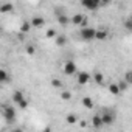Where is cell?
Returning <instances> with one entry per match:
<instances>
[{
    "mask_svg": "<svg viewBox=\"0 0 132 132\" xmlns=\"http://www.w3.org/2000/svg\"><path fill=\"white\" fill-rule=\"evenodd\" d=\"M51 86H53L54 89H62V87H64V82H62L61 79H57V78H53V79H51Z\"/></svg>",
    "mask_w": 132,
    "mask_h": 132,
    "instance_id": "obj_20",
    "label": "cell"
},
{
    "mask_svg": "<svg viewBox=\"0 0 132 132\" xmlns=\"http://www.w3.org/2000/svg\"><path fill=\"white\" fill-rule=\"evenodd\" d=\"M65 121H67L69 124H75V123L78 121V117H76L75 113H69L67 117H65Z\"/></svg>",
    "mask_w": 132,
    "mask_h": 132,
    "instance_id": "obj_19",
    "label": "cell"
},
{
    "mask_svg": "<svg viewBox=\"0 0 132 132\" xmlns=\"http://www.w3.org/2000/svg\"><path fill=\"white\" fill-rule=\"evenodd\" d=\"M54 42H56L57 47H64L65 44H67V37L62 36V34H56L54 36Z\"/></svg>",
    "mask_w": 132,
    "mask_h": 132,
    "instance_id": "obj_17",
    "label": "cell"
},
{
    "mask_svg": "<svg viewBox=\"0 0 132 132\" xmlns=\"http://www.w3.org/2000/svg\"><path fill=\"white\" fill-rule=\"evenodd\" d=\"M0 112H2L3 118L8 121V123H13L16 120V109L10 104H2L0 106Z\"/></svg>",
    "mask_w": 132,
    "mask_h": 132,
    "instance_id": "obj_1",
    "label": "cell"
},
{
    "mask_svg": "<svg viewBox=\"0 0 132 132\" xmlns=\"http://www.w3.org/2000/svg\"><path fill=\"white\" fill-rule=\"evenodd\" d=\"M17 106H19V107H20L22 110H25V109L28 107V100H27V98L23 96V98H22V100H20V101L17 103Z\"/></svg>",
    "mask_w": 132,
    "mask_h": 132,
    "instance_id": "obj_22",
    "label": "cell"
},
{
    "mask_svg": "<svg viewBox=\"0 0 132 132\" xmlns=\"http://www.w3.org/2000/svg\"><path fill=\"white\" fill-rule=\"evenodd\" d=\"M124 27H126V30H127V31H132V22H130V19H129V17L124 20Z\"/></svg>",
    "mask_w": 132,
    "mask_h": 132,
    "instance_id": "obj_28",
    "label": "cell"
},
{
    "mask_svg": "<svg viewBox=\"0 0 132 132\" xmlns=\"http://www.w3.org/2000/svg\"><path fill=\"white\" fill-rule=\"evenodd\" d=\"M70 23H73V25H79V27L82 28V27L87 25V16H84V14H75V16L70 19Z\"/></svg>",
    "mask_w": 132,
    "mask_h": 132,
    "instance_id": "obj_6",
    "label": "cell"
},
{
    "mask_svg": "<svg viewBox=\"0 0 132 132\" xmlns=\"http://www.w3.org/2000/svg\"><path fill=\"white\" fill-rule=\"evenodd\" d=\"M90 73H87V72H79L78 73V84L79 86H86V84H89L90 82Z\"/></svg>",
    "mask_w": 132,
    "mask_h": 132,
    "instance_id": "obj_7",
    "label": "cell"
},
{
    "mask_svg": "<svg viewBox=\"0 0 132 132\" xmlns=\"http://www.w3.org/2000/svg\"><path fill=\"white\" fill-rule=\"evenodd\" d=\"M118 84V87H120V92L123 93V92H126L127 90V87H129V84L126 82V81H120V82H117Z\"/></svg>",
    "mask_w": 132,
    "mask_h": 132,
    "instance_id": "obj_24",
    "label": "cell"
},
{
    "mask_svg": "<svg viewBox=\"0 0 132 132\" xmlns=\"http://www.w3.org/2000/svg\"><path fill=\"white\" fill-rule=\"evenodd\" d=\"M14 10V5L10 3V2H3L0 3V14H6V13H11Z\"/></svg>",
    "mask_w": 132,
    "mask_h": 132,
    "instance_id": "obj_10",
    "label": "cell"
},
{
    "mask_svg": "<svg viewBox=\"0 0 132 132\" xmlns=\"http://www.w3.org/2000/svg\"><path fill=\"white\" fill-rule=\"evenodd\" d=\"M0 86H2V84H0Z\"/></svg>",
    "mask_w": 132,
    "mask_h": 132,
    "instance_id": "obj_33",
    "label": "cell"
},
{
    "mask_svg": "<svg viewBox=\"0 0 132 132\" xmlns=\"http://www.w3.org/2000/svg\"><path fill=\"white\" fill-rule=\"evenodd\" d=\"M100 117H101L103 126H109V124H112V123L115 121V112L110 110V109H104V110L100 113Z\"/></svg>",
    "mask_w": 132,
    "mask_h": 132,
    "instance_id": "obj_2",
    "label": "cell"
},
{
    "mask_svg": "<svg viewBox=\"0 0 132 132\" xmlns=\"http://www.w3.org/2000/svg\"><path fill=\"white\" fill-rule=\"evenodd\" d=\"M112 3V0H100V5L101 6H107V5H110Z\"/></svg>",
    "mask_w": 132,
    "mask_h": 132,
    "instance_id": "obj_29",
    "label": "cell"
},
{
    "mask_svg": "<svg viewBox=\"0 0 132 132\" xmlns=\"http://www.w3.org/2000/svg\"><path fill=\"white\" fill-rule=\"evenodd\" d=\"M62 13H64V10H62V8H61V6H59V8H56V10H54V16H59V14H62Z\"/></svg>",
    "mask_w": 132,
    "mask_h": 132,
    "instance_id": "obj_30",
    "label": "cell"
},
{
    "mask_svg": "<svg viewBox=\"0 0 132 132\" xmlns=\"http://www.w3.org/2000/svg\"><path fill=\"white\" fill-rule=\"evenodd\" d=\"M56 19H57V23H59L61 27H67V25L70 23V17L65 14V13H62V14L56 16Z\"/></svg>",
    "mask_w": 132,
    "mask_h": 132,
    "instance_id": "obj_9",
    "label": "cell"
},
{
    "mask_svg": "<svg viewBox=\"0 0 132 132\" xmlns=\"http://www.w3.org/2000/svg\"><path fill=\"white\" fill-rule=\"evenodd\" d=\"M61 98H62L64 101H70V100H72V93H70L69 90H64V92L61 93Z\"/></svg>",
    "mask_w": 132,
    "mask_h": 132,
    "instance_id": "obj_23",
    "label": "cell"
},
{
    "mask_svg": "<svg viewBox=\"0 0 132 132\" xmlns=\"http://www.w3.org/2000/svg\"><path fill=\"white\" fill-rule=\"evenodd\" d=\"M92 126H93L95 129H100V127H103V121H101V117H100V113H95V115L92 117Z\"/></svg>",
    "mask_w": 132,
    "mask_h": 132,
    "instance_id": "obj_14",
    "label": "cell"
},
{
    "mask_svg": "<svg viewBox=\"0 0 132 132\" xmlns=\"http://www.w3.org/2000/svg\"><path fill=\"white\" fill-rule=\"evenodd\" d=\"M56 34H57V33H56V30H54V28H48V30H47V33H45V36H47L48 39H53Z\"/></svg>",
    "mask_w": 132,
    "mask_h": 132,
    "instance_id": "obj_25",
    "label": "cell"
},
{
    "mask_svg": "<svg viewBox=\"0 0 132 132\" xmlns=\"http://www.w3.org/2000/svg\"><path fill=\"white\" fill-rule=\"evenodd\" d=\"M107 89H109L110 95H115V96H117V95H121V92H120V87H118V84H117V82H110Z\"/></svg>",
    "mask_w": 132,
    "mask_h": 132,
    "instance_id": "obj_16",
    "label": "cell"
},
{
    "mask_svg": "<svg viewBox=\"0 0 132 132\" xmlns=\"http://www.w3.org/2000/svg\"><path fill=\"white\" fill-rule=\"evenodd\" d=\"M22 98H23V93H22L20 90H16V92L13 93V101H14L16 104H17V103H19V101H20Z\"/></svg>",
    "mask_w": 132,
    "mask_h": 132,
    "instance_id": "obj_21",
    "label": "cell"
},
{
    "mask_svg": "<svg viewBox=\"0 0 132 132\" xmlns=\"http://www.w3.org/2000/svg\"><path fill=\"white\" fill-rule=\"evenodd\" d=\"M79 37L82 39V40H93L95 39V28H90V27H82L81 28V31H79Z\"/></svg>",
    "mask_w": 132,
    "mask_h": 132,
    "instance_id": "obj_3",
    "label": "cell"
},
{
    "mask_svg": "<svg viewBox=\"0 0 132 132\" xmlns=\"http://www.w3.org/2000/svg\"><path fill=\"white\" fill-rule=\"evenodd\" d=\"M30 23H31V28H40V27H44L45 20H44L40 16H36V17H33V19L30 20Z\"/></svg>",
    "mask_w": 132,
    "mask_h": 132,
    "instance_id": "obj_11",
    "label": "cell"
},
{
    "mask_svg": "<svg viewBox=\"0 0 132 132\" xmlns=\"http://www.w3.org/2000/svg\"><path fill=\"white\" fill-rule=\"evenodd\" d=\"M62 72L67 75V76H72V75H75L78 72V67H76V64L73 61H65L64 67H62Z\"/></svg>",
    "mask_w": 132,
    "mask_h": 132,
    "instance_id": "obj_4",
    "label": "cell"
},
{
    "mask_svg": "<svg viewBox=\"0 0 132 132\" xmlns=\"http://www.w3.org/2000/svg\"><path fill=\"white\" fill-rule=\"evenodd\" d=\"M8 82H11L10 73L6 70H3V69H0V84H8Z\"/></svg>",
    "mask_w": 132,
    "mask_h": 132,
    "instance_id": "obj_12",
    "label": "cell"
},
{
    "mask_svg": "<svg viewBox=\"0 0 132 132\" xmlns=\"http://www.w3.org/2000/svg\"><path fill=\"white\" fill-rule=\"evenodd\" d=\"M93 81H95V84L103 86V84H104V75H103L101 72H95V73H93Z\"/></svg>",
    "mask_w": 132,
    "mask_h": 132,
    "instance_id": "obj_15",
    "label": "cell"
},
{
    "mask_svg": "<svg viewBox=\"0 0 132 132\" xmlns=\"http://www.w3.org/2000/svg\"><path fill=\"white\" fill-rule=\"evenodd\" d=\"M23 37H25V33H20V31H19V34H17V39H19V40H23Z\"/></svg>",
    "mask_w": 132,
    "mask_h": 132,
    "instance_id": "obj_31",
    "label": "cell"
},
{
    "mask_svg": "<svg viewBox=\"0 0 132 132\" xmlns=\"http://www.w3.org/2000/svg\"><path fill=\"white\" fill-rule=\"evenodd\" d=\"M0 34H2V28H0Z\"/></svg>",
    "mask_w": 132,
    "mask_h": 132,
    "instance_id": "obj_32",
    "label": "cell"
},
{
    "mask_svg": "<svg viewBox=\"0 0 132 132\" xmlns=\"http://www.w3.org/2000/svg\"><path fill=\"white\" fill-rule=\"evenodd\" d=\"M109 37V31L106 28H98L95 30V39L96 40H106Z\"/></svg>",
    "mask_w": 132,
    "mask_h": 132,
    "instance_id": "obj_8",
    "label": "cell"
},
{
    "mask_svg": "<svg viewBox=\"0 0 132 132\" xmlns=\"http://www.w3.org/2000/svg\"><path fill=\"white\" fill-rule=\"evenodd\" d=\"M81 104H82V107H86V109H93V107H95L93 100L89 98V96H84V98L81 100Z\"/></svg>",
    "mask_w": 132,
    "mask_h": 132,
    "instance_id": "obj_13",
    "label": "cell"
},
{
    "mask_svg": "<svg viewBox=\"0 0 132 132\" xmlns=\"http://www.w3.org/2000/svg\"><path fill=\"white\" fill-rule=\"evenodd\" d=\"M30 30H31V23H30V20H23V22H22V25H20V30H19V31L27 34Z\"/></svg>",
    "mask_w": 132,
    "mask_h": 132,
    "instance_id": "obj_18",
    "label": "cell"
},
{
    "mask_svg": "<svg viewBox=\"0 0 132 132\" xmlns=\"http://www.w3.org/2000/svg\"><path fill=\"white\" fill-rule=\"evenodd\" d=\"M27 54H30V56H34L36 54V47L34 45H27Z\"/></svg>",
    "mask_w": 132,
    "mask_h": 132,
    "instance_id": "obj_26",
    "label": "cell"
},
{
    "mask_svg": "<svg viewBox=\"0 0 132 132\" xmlns=\"http://www.w3.org/2000/svg\"><path fill=\"white\" fill-rule=\"evenodd\" d=\"M124 81H126L129 86L132 84V72H130V70H127V72H126V75H124Z\"/></svg>",
    "mask_w": 132,
    "mask_h": 132,
    "instance_id": "obj_27",
    "label": "cell"
},
{
    "mask_svg": "<svg viewBox=\"0 0 132 132\" xmlns=\"http://www.w3.org/2000/svg\"><path fill=\"white\" fill-rule=\"evenodd\" d=\"M81 5H82V8H86L89 11H96L101 6L100 0H81Z\"/></svg>",
    "mask_w": 132,
    "mask_h": 132,
    "instance_id": "obj_5",
    "label": "cell"
}]
</instances>
